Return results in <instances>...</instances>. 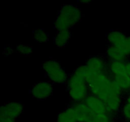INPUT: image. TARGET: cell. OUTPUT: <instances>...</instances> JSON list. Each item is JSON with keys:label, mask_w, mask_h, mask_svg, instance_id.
Here are the masks:
<instances>
[{"label": "cell", "mask_w": 130, "mask_h": 122, "mask_svg": "<svg viewBox=\"0 0 130 122\" xmlns=\"http://www.w3.org/2000/svg\"><path fill=\"white\" fill-rule=\"evenodd\" d=\"M93 122H110V115L109 113L95 114Z\"/></svg>", "instance_id": "e0dca14e"}, {"label": "cell", "mask_w": 130, "mask_h": 122, "mask_svg": "<svg viewBox=\"0 0 130 122\" xmlns=\"http://www.w3.org/2000/svg\"><path fill=\"white\" fill-rule=\"evenodd\" d=\"M77 116V122H93L94 114L85 102L75 103L73 105Z\"/></svg>", "instance_id": "52a82bcc"}, {"label": "cell", "mask_w": 130, "mask_h": 122, "mask_svg": "<svg viewBox=\"0 0 130 122\" xmlns=\"http://www.w3.org/2000/svg\"><path fill=\"white\" fill-rule=\"evenodd\" d=\"M85 65L88 68L96 72L107 71V62L102 58L97 56L90 57L86 62Z\"/></svg>", "instance_id": "ba28073f"}, {"label": "cell", "mask_w": 130, "mask_h": 122, "mask_svg": "<svg viewBox=\"0 0 130 122\" xmlns=\"http://www.w3.org/2000/svg\"><path fill=\"white\" fill-rule=\"evenodd\" d=\"M121 112L123 116L126 120L130 121V103L126 102L121 107Z\"/></svg>", "instance_id": "d6986e66"}, {"label": "cell", "mask_w": 130, "mask_h": 122, "mask_svg": "<svg viewBox=\"0 0 130 122\" xmlns=\"http://www.w3.org/2000/svg\"><path fill=\"white\" fill-rule=\"evenodd\" d=\"M79 3L82 5H89L91 3V1L90 0H82V1H80Z\"/></svg>", "instance_id": "603a6c76"}, {"label": "cell", "mask_w": 130, "mask_h": 122, "mask_svg": "<svg viewBox=\"0 0 130 122\" xmlns=\"http://www.w3.org/2000/svg\"><path fill=\"white\" fill-rule=\"evenodd\" d=\"M118 48L127 56L129 57L130 56V36H127L126 39L123 45L118 47Z\"/></svg>", "instance_id": "ac0fdd59"}, {"label": "cell", "mask_w": 130, "mask_h": 122, "mask_svg": "<svg viewBox=\"0 0 130 122\" xmlns=\"http://www.w3.org/2000/svg\"><path fill=\"white\" fill-rule=\"evenodd\" d=\"M126 38L125 34L118 30H110L107 34V40L109 44L118 47L124 44Z\"/></svg>", "instance_id": "30bf717a"}, {"label": "cell", "mask_w": 130, "mask_h": 122, "mask_svg": "<svg viewBox=\"0 0 130 122\" xmlns=\"http://www.w3.org/2000/svg\"><path fill=\"white\" fill-rule=\"evenodd\" d=\"M106 54L109 60L115 61L126 62L127 57L118 47L109 44L106 49Z\"/></svg>", "instance_id": "4fadbf2b"}, {"label": "cell", "mask_w": 130, "mask_h": 122, "mask_svg": "<svg viewBox=\"0 0 130 122\" xmlns=\"http://www.w3.org/2000/svg\"><path fill=\"white\" fill-rule=\"evenodd\" d=\"M24 110V105L19 102H8L5 103L0 108V116L8 117L16 119Z\"/></svg>", "instance_id": "5b68a950"}, {"label": "cell", "mask_w": 130, "mask_h": 122, "mask_svg": "<svg viewBox=\"0 0 130 122\" xmlns=\"http://www.w3.org/2000/svg\"><path fill=\"white\" fill-rule=\"evenodd\" d=\"M0 122H16V119L8 117L0 116Z\"/></svg>", "instance_id": "44dd1931"}, {"label": "cell", "mask_w": 130, "mask_h": 122, "mask_svg": "<svg viewBox=\"0 0 130 122\" xmlns=\"http://www.w3.org/2000/svg\"><path fill=\"white\" fill-rule=\"evenodd\" d=\"M71 32L70 30H63L57 31L53 38L55 45L59 48H63L66 47L71 38Z\"/></svg>", "instance_id": "8fae6325"}, {"label": "cell", "mask_w": 130, "mask_h": 122, "mask_svg": "<svg viewBox=\"0 0 130 122\" xmlns=\"http://www.w3.org/2000/svg\"><path fill=\"white\" fill-rule=\"evenodd\" d=\"M107 69L108 73L110 74L111 78L126 74L125 62L109 60V62L107 63Z\"/></svg>", "instance_id": "9c48e42d"}, {"label": "cell", "mask_w": 130, "mask_h": 122, "mask_svg": "<svg viewBox=\"0 0 130 122\" xmlns=\"http://www.w3.org/2000/svg\"><path fill=\"white\" fill-rule=\"evenodd\" d=\"M16 50L18 53H20L24 56H30L33 53V48L29 44H19L16 46Z\"/></svg>", "instance_id": "2e32d148"}, {"label": "cell", "mask_w": 130, "mask_h": 122, "mask_svg": "<svg viewBox=\"0 0 130 122\" xmlns=\"http://www.w3.org/2000/svg\"><path fill=\"white\" fill-rule=\"evenodd\" d=\"M81 18L82 12L78 6L63 5L57 14L53 26L57 31L70 30L81 21Z\"/></svg>", "instance_id": "6da1fadb"}, {"label": "cell", "mask_w": 130, "mask_h": 122, "mask_svg": "<svg viewBox=\"0 0 130 122\" xmlns=\"http://www.w3.org/2000/svg\"><path fill=\"white\" fill-rule=\"evenodd\" d=\"M67 84L69 95L75 103L83 102L90 94L86 81L74 72L69 77Z\"/></svg>", "instance_id": "7a4b0ae2"}, {"label": "cell", "mask_w": 130, "mask_h": 122, "mask_svg": "<svg viewBox=\"0 0 130 122\" xmlns=\"http://www.w3.org/2000/svg\"><path fill=\"white\" fill-rule=\"evenodd\" d=\"M126 102H128V103H130V95L128 97H127L126 101Z\"/></svg>", "instance_id": "cb8c5ba5"}, {"label": "cell", "mask_w": 130, "mask_h": 122, "mask_svg": "<svg viewBox=\"0 0 130 122\" xmlns=\"http://www.w3.org/2000/svg\"><path fill=\"white\" fill-rule=\"evenodd\" d=\"M53 93V84L50 81H41L34 84L30 90L33 98L38 100H46Z\"/></svg>", "instance_id": "277c9868"}, {"label": "cell", "mask_w": 130, "mask_h": 122, "mask_svg": "<svg viewBox=\"0 0 130 122\" xmlns=\"http://www.w3.org/2000/svg\"><path fill=\"white\" fill-rule=\"evenodd\" d=\"M42 69L52 83L63 84L67 82L69 77L59 62L55 59H49L42 64Z\"/></svg>", "instance_id": "3957f363"}, {"label": "cell", "mask_w": 130, "mask_h": 122, "mask_svg": "<svg viewBox=\"0 0 130 122\" xmlns=\"http://www.w3.org/2000/svg\"><path fill=\"white\" fill-rule=\"evenodd\" d=\"M57 122H77V116L73 105L58 113Z\"/></svg>", "instance_id": "7c38bea8"}, {"label": "cell", "mask_w": 130, "mask_h": 122, "mask_svg": "<svg viewBox=\"0 0 130 122\" xmlns=\"http://www.w3.org/2000/svg\"><path fill=\"white\" fill-rule=\"evenodd\" d=\"M84 102L89 109L95 114H105L107 113V109L105 103L98 97L90 94L84 100Z\"/></svg>", "instance_id": "8992f818"}, {"label": "cell", "mask_w": 130, "mask_h": 122, "mask_svg": "<svg viewBox=\"0 0 130 122\" xmlns=\"http://www.w3.org/2000/svg\"><path fill=\"white\" fill-rule=\"evenodd\" d=\"M125 72L126 74L130 77V62L126 61L125 62Z\"/></svg>", "instance_id": "7402d4cb"}, {"label": "cell", "mask_w": 130, "mask_h": 122, "mask_svg": "<svg viewBox=\"0 0 130 122\" xmlns=\"http://www.w3.org/2000/svg\"><path fill=\"white\" fill-rule=\"evenodd\" d=\"M32 37L34 40L38 43H46L49 41V35L48 33L41 28H38L33 30Z\"/></svg>", "instance_id": "9a60e30c"}, {"label": "cell", "mask_w": 130, "mask_h": 122, "mask_svg": "<svg viewBox=\"0 0 130 122\" xmlns=\"http://www.w3.org/2000/svg\"><path fill=\"white\" fill-rule=\"evenodd\" d=\"M112 78L123 91H126L130 89V77L126 74L118 75Z\"/></svg>", "instance_id": "5bb4252c"}, {"label": "cell", "mask_w": 130, "mask_h": 122, "mask_svg": "<svg viewBox=\"0 0 130 122\" xmlns=\"http://www.w3.org/2000/svg\"><path fill=\"white\" fill-rule=\"evenodd\" d=\"M14 50L13 48L10 46H5L4 47L3 52V55L4 57H8L13 53Z\"/></svg>", "instance_id": "ffe728a7"}]
</instances>
